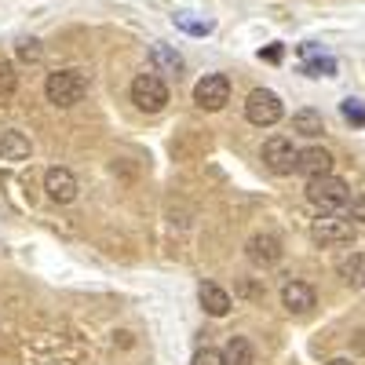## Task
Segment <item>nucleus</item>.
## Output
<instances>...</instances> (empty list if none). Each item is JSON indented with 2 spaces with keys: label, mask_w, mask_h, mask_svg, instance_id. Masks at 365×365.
I'll return each mask as SVG.
<instances>
[{
  "label": "nucleus",
  "mask_w": 365,
  "mask_h": 365,
  "mask_svg": "<svg viewBox=\"0 0 365 365\" xmlns=\"http://www.w3.org/2000/svg\"><path fill=\"white\" fill-rule=\"evenodd\" d=\"M340 274H344V282H347V285L365 289V256H361V252H351V256L340 263Z\"/></svg>",
  "instance_id": "obj_17"
},
{
  "label": "nucleus",
  "mask_w": 365,
  "mask_h": 365,
  "mask_svg": "<svg viewBox=\"0 0 365 365\" xmlns=\"http://www.w3.org/2000/svg\"><path fill=\"white\" fill-rule=\"evenodd\" d=\"M351 220H354V223H365V194L351 201Z\"/></svg>",
  "instance_id": "obj_24"
},
{
  "label": "nucleus",
  "mask_w": 365,
  "mask_h": 365,
  "mask_svg": "<svg viewBox=\"0 0 365 365\" xmlns=\"http://www.w3.org/2000/svg\"><path fill=\"white\" fill-rule=\"evenodd\" d=\"M311 241L322 249L354 245V227H351V220L340 216V212H325V216L314 220V227H311Z\"/></svg>",
  "instance_id": "obj_4"
},
{
  "label": "nucleus",
  "mask_w": 365,
  "mask_h": 365,
  "mask_svg": "<svg viewBox=\"0 0 365 365\" xmlns=\"http://www.w3.org/2000/svg\"><path fill=\"white\" fill-rule=\"evenodd\" d=\"M168 99H172V91H168V84H165L158 73H139V77L132 81V103H135V110H143V113H161V110L168 106Z\"/></svg>",
  "instance_id": "obj_3"
},
{
  "label": "nucleus",
  "mask_w": 365,
  "mask_h": 365,
  "mask_svg": "<svg viewBox=\"0 0 365 365\" xmlns=\"http://www.w3.org/2000/svg\"><path fill=\"white\" fill-rule=\"evenodd\" d=\"M15 88H19V73H15V66L8 63V58H0V99L15 96Z\"/></svg>",
  "instance_id": "obj_19"
},
{
  "label": "nucleus",
  "mask_w": 365,
  "mask_h": 365,
  "mask_svg": "<svg viewBox=\"0 0 365 365\" xmlns=\"http://www.w3.org/2000/svg\"><path fill=\"white\" fill-rule=\"evenodd\" d=\"M303 73L307 77H332L336 73V58L318 55V48H303Z\"/></svg>",
  "instance_id": "obj_15"
},
{
  "label": "nucleus",
  "mask_w": 365,
  "mask_h": 365,
  "mask_svg": "<svg viewBox=\"0 0 365 365\" xmlns=\"http://www.w3.org/2000/svg\"><path fill=\"white\" fill-rule=\"evenodd\" d=\"M282 55H285V48H282V44H274V48L259 51V58H267V63H282Z\"/></svg>",
  "instance_id": "obj_25"
},
{
  "label": "nucleus",
  "mask_w": 365,
  "mask_h": 365,
  "mask_svg": "<svg viewBox=\"0 0 365 365\" xmlns=\"http://www.w3.org/2000/svg\"><path fill=\"white\" fill-rule=\"evenodd\" d=\"M44 190H48V197L55 201V205H70L73 197H77V175L70 172V168H48V175H44Z\"/></svg>",
  "instance_id": "obj_9"
},
{
  "label": "nucleus",
  "mask_w": 365,
  "mask_h": 365,
  "mask_svg": "<svg viewBox=\"0 0 365 365\" xmlns=\"http://www.w3.org/2000/svg\"><path fill=\"white\" fill-rule=\"evenodd\" d=\"M175 26L190 29V34H212V22H190L187 15H175Z\"/></svg>",
  "instance_id": "obj_22"
},
{
  "label": "nucleus",
  "mask_w": 365,
  "mask_h": 365,
  "mask_svg": "<svg viewBox=\"0 0 365 365\" xmlns=\"http://www.w3.org/2000/svg\"><path fill=\"white\" fill-rule=\"evenodd\" d=\"M194 103L201 110H223L230 103V77L227 73H205L197 84H194Z\"/></svg>",
  "instance_id": "obj_6"
},
{
  "label": "nucleus",
  "mask_w": 365,
  "mask_h": 365,
  "mask_svg": "<svg viewBox=\"0 0 365 365\" xmlns=\"http://www.w3.org/2000/svg\"><path fill=\"white\" fill-rule=\"evenodd\" d=\"M197 299H201V307L212 314V318H227L230 314V292L227 289H220L216 282H201V289H197Z\"/></svg>",
  "instance_id": "obj_13"
},
{
  "label": "nucleus",
  "mask_w": 365,
  "mask_h": 365,
  "mask_svg": "<svg viewBox=\"0 0 365 365\" xmlns=\"http://www.w3.org/2000/svg\"><path fill=\"white\" fill-rule=\"evenodd\" d=\"M190 365H223V351H216V347H201V351L194 354Z\"/></svg>",
  "instance_id": "obj_21"
},
{
  "label": "nucleus",
  "mask_w": 365,
  "mask_h": 365,
  "mask_svg": "<svg viewBox=\"0 0 365 365\" xmlns=\"http://www.w3.org/2000/svg\"><path fill=\"white\" fill-rule=\"evenodd\" d=\"M344 117L351 120V125H358V128H365V110H361V103L358 99H344Z\"/></svg>",
  "instance_id": "obj_20"
},
{
  "label": "nucleus",
  "mask_w": 365,
  "mask_h": 365,
  "mask_svg": "<svg viewBox=\"0 0 365 365\" xmlns=\"http://www.w3.org/2000/svg\"><path fill=\"white\" fill-rule=\"evenodd\" d=\"M44 96H48V103L58 106V110L77 106V103L88 96V73H84V70H55V73H48Z\"/></svg>",
  "instance_id": "obj_1"
},
{
  "label": "nucleus",
  "mask_w": 365,
  "mask_h": 365,
  "mask_svg": "<svg viewBox=\"0 0 365 365\" xmlns=\"http://www.w3.org/2000/svg\"><path fill=\"white\" fill-rule=\"evenodd\" d=\"M29 154H34V146H29V139H26L19 128L0 132V161L19 165V161H29Z\"/></svg>",
  "instance_id": "obj_12"
},
{
  "label": "nucleus",
  "mask_w": 365,
  "mask_h": 365,
  "mask_svg": "<svg viewBox=\"0 0 365 365\" xmlns=\"http://www.w3.org/2000/svg\"><path fill=\"white\" fill-rule=\"evenodd\" d=\"M282 113H285V106H282V99L274 96L270 88H256L249 96V103H245V117H249V125H256V128L278 125Z\"/></svg>",
  "instance_id": "obj_5"
},
{
  "label": "nucleus",
  "mask_w": 365,
  "mask_h": 365,
  "mask_svg": "<svg viewBox=\"0 0 365 365\" xmlns=\"http://www.w3.org/2000/svg\"><path fill=\"white\" fill-rule=\"evenodd\" d=\"M296 172H299V175H307V179L325 175V172H332V154H329L325 146H307V150H299Z\"/></svg>",
  "instance_id": "obj_11"
},
{
  "label": "nucleus",
  "mask_w": 365,
  "mask_h": 365,
  "mask_svg": "<svg viewBox=\"0 0 365 365\" xmlns=\"http://www.w3.org/2000/svg\"><path fill=\"white\" fill-rule=\"evenodd\" d=\"M296 161H299V150L292 146L289 135H270L263 143V165L278 175H292L296 172Z\"/></svg>",
  "instance_id": "obj_7"
},
{
  "label": "nucleus",
  "mask_w": 365,
  "mask_h": 365,
  "mask_svg": "<svg viewBox=\"0 0 365 365\" xmlns=\"http://www.w3.org/2000/svg\"><path fill=\"white\" fill-rule=\"evenodd\" d=\"M282 303H285L289 314H311L318 296H314V289L307 282H285L282 285Z\"/></svg>",
  "instance_id": "obj_10"
},
{
  "label": "nucleus",
  "mask_w": 365,
  "mask_h": 365,
  "mask_svg": "<svg viewBox=\"0 0 365 365\" xmlns=\"http://www.w3.org/2000/svg\"><path fill=\"white\" fill-rule=\"evenodd\" d=\"M223 365H256V351L245 336H230L223 344Z\"/></svg>",
  "instance_id": "obj_14"
},
{
  "label": "nucleus",
  "mask_w": 365,
  "mask_h": 365,
  "mask_svg": "<svg viewBox=\"0 0 365 365\" xmlns=\"http://www.w3.org/2000/svg\"><path fill=\"white\" fill-rule=\"evenodd\" d=\"M245 256H249V263L252 267H274L282 256H285V249H282V241L274 237V234H256V237H249V245H245Z\"/></svg>",
  "instance_id": "obj_8"
},
{
  "label": "nucleus",
  "mask_w": 365,
  "mask_h": 365,
  "mask_svg": "<svg viewBox=\"0 0 365 365\" xmlns=\"http://www.w3.org/2000/svg\"><path fill=\"white\" fill-rule=\"evenodd\" d=\"M325 365H354V361H347V358H332V361H325Z\"/></svg>",
  "instance_id": "obj_26"
},
{
  "label": "nucleus",
  "mask_w": 365,
  "mask_h": 365,
  "mask_svg": "<svg viewBox=\"0 0 365 365\" xmlns=\"http://www.w3.org/2000/svg\"><path fill=\"white\" fill-rule=\"evenodd\" d=\"M19 55L26 58V63H37V58H41V48H37V41H22V44H19Z\"/></svg>",
  "instance_id": "obj_23"
},
{
  "label": "nucleus",
  "mask_w": 365,
  "mask_h": 365,
  "mask_svg": "<svg viewBox=\"0 0 365 365\" xmlns=\"http://www.w3.org/2000/svg\"><path fill=\"white\" fill-rule=\"evenodd\" d=\"M307 201L318 212H344V208H351V187L340 175L325 172V175L307 179Z\"/></svg>",
  "instance_id": "obj_2"
},
{
  "label": "nucleus",
  "mask_w": 365,
  "mask_h": 365,
  "mask_svg": "<svg viewBox=\"0 0 365 365\" xmlns=\"http://www.w3.org/2000/svg\"><path fill=\"white\" fill-rule=\"evenodd\" d=\"M154 63H158L165 73H179V70H182V58H179L172 48H165V44H154Z\"/></svg>",
  "instance_id": "obj_18"
},
{
  "label": "nucleus",
  "mask_w": 365,
  "mask_h": 365,
  "mask_svg": "<svg viewBox=\"0 0 365 365\" xmlns=\"http://www.w3.org/2000/svg\"><path fill=\"white\" fill-rule=\"evenodd\" d=\"M292 132L314 139V135H322V132H325V120H322V113H318V110H296V113H292Z\"/></svg>",
  "instance_id": "obj_16"
}]
</instances>
